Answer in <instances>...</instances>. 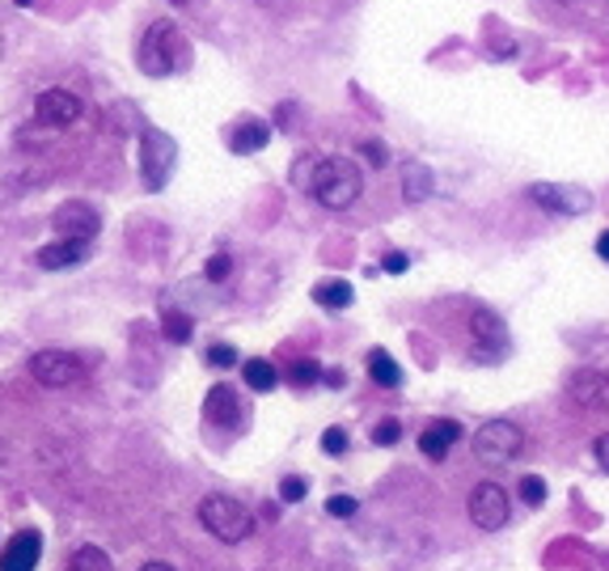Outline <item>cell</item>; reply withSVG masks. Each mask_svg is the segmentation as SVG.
<instances>
[{"label": "cell", "mask_w": 609, "mask_h": 571, "mask_svg": "<svg viewBox=\"0 0 609 571\" xmlns=\"http://www.w3.org/2000/svg\"><path fill=\"white\" fill-rule=\"evenodd\" d=\"M313 199L322 204V208H331V212H343V208H352L356 199H361L364 190V178L356 162H347V157H326V162H318L313 169Z\"/></svg>", "instance_id": "cell-1"}, {"label": "cell", "mask_w": 609, "mask_h": 571, "mask_svg": "<svg viewBox=\"0 0 609 571\" xmlns=\"http://www.w3.org/2000/svg\"><path fill=\"white\" fill-rule=\"evenodd\" d=\"M136 59H140V68H144V77H169V73H178V68L187 64L182 30L174 26L169 18L153 22V26L144 30V39H140Z\"/></svg>", "instance_id": "cell-2"}, {"label": "cell", "mask_w": 609, "mask_h": 571, "mask_svg": "<svg viewBox=\"0 0 609 571\" xmlns=\"http://www.w3.org/2000/svg\"><path fill=\"white\" fill-rule=\"evenodd\" d=\"M199 520H203V529L224 546L246 542L250 534H254V513H250L242 499H233V495H203Z\"/></svg>", "instance_id": "cell-3"}, {"label": "cell", "mask_w": 609, "mask_h": 571, "mask_svg": "<svg viewBox=\"0 0 609 571\" xmlns=\"http://www.w3.org/2000/svg\"><path fill=\"white\" fill-rule=\"evenodd\" d=\"M521 449H525V432L512 419H487L474 432V458L483 465H508Z\"/></svg>", "instance_id": "cell-4"}, {"label": "cell", "mask_w": 609, "mask_h": 571, "mask_svg": "<svg viewBox=\"0 0 609 571\" xmlns=\"http://www.w3.org/2000/svg\"><path fill=\"white\" fill-rule=\"evenodd\" d=\"M174 162H178V144L157 132V128H144L140 132V178L148 190H162L174 174Z\"/></svg>", "instance_id": "cell-5"}, {"label": "cell", "mask_w": 609, "mask_h": 571, "mask_svg": "<svg viewBox=\"0 0 609 571\" xmlns=\"http://www.w3.org/2000/svg\"><path fill=\"white\" fill-rule=\"evenodd\" d=\"M470 355L478 364H499L508 355V327L496 309H474L470 314Z\"/></svg>", "instance_id": "cell-6"}, {"label": "cell", "mask_w": 609, "mask_h": 571, "mask_svg": "<svg viewBox=\"0 0 609 571\" xmlns=\"http://www.w3.org/2000/svg\"><path fill=\"white\" fill-rule=\"evenodd\" d=\"M30 377L47 389H68L85 377V364L73 352H59V348H47V352H34L30 355Z\"/></svg>", "instance_id": "cell-7"}, {"label": "cell", "mask_w": 609, "mask_h": 571, "mask_svg": "<svg viewBox=\"0 0 609 571\" xmlns=\"http://www.w3.org/2000/svg\"><path fill=\"white\" fill-rule=\"evenodd\" d=\"M508 491L499 487V483H478L470 491V499H466V513L470 520L483 529V534H499L503 525H508Z\"/></svg>", "instance_id": "cell-8"}, {"label": "cell", "mask_w": 609, "mask_h": 571, "mask_svg": "<svg viewBox=\"0 0 609 571\" xmlns=\"http://www.w3.org/2000/svg\"><path fill=\"white\" fill-rule=\"evenodd\" d=\"M52 229H56L64 242H93L98 229H102V217H98L93 204L68 199V204H59L56 212H52Z\"/></svg>", "instance_id": "cell-9"}, {"label": "cell", "mask_w": 609, "mask_h": 571, "mask_svg": "<svg viewBox=\"0 0 609 571\" xmlns=\"http://www.w3.org/2000/svg\"><path fill=\"white\" fill-rule=\"evenodd\" d=\"M529 199L538 208H546L554 217H584L593 208V195L584 187H558V183H533L529 187Z\"/></svg>", "instance_id": "cell-10"}, {"label": "cell", "mask_w": 609, "mask_h": 571, "mask_svg": "<svg viewBox=\"0 0 609 571\" xmlns=\"http://www.w3.org/2000/svg\"><path fill=\"white\" fill-rule=\"evenodd\" d=\"M34 119L43 128H73L81 119V98L73 89H43L34 102Z\"/></svg>", "instance_id": "cell-11"}, {"label": "cell", "mask_w": 609, "mask_h": 571, "mask_svg": "<svg viewBox=\"0 0 609 571\" xmlns=\"http://www.w3.org/2000/svg\"><path fill=\"white\" fill-rule=\"evenodd\" d=\"M203 419L212 424V428H224V432H233L237 424H242V403H237V389L233 385H212L208 394H203Z\"/></svg>", "instance_id": "cell-12"}, {"label": "cell", "mask_w": 609, "mask_h": 571, "mask_svg": "<svg viewBox=\"0 0 609 571\" xmlns=\"http://www.w3.org/2000/svg\"><path fill=\"white\" fill-rule=\"evenodd\" d=\"M38 559H43V538L22 529V534H13L4 542V550H0V571H34Z\"/></svg>", "instance_id": "cell-13"}, {"label": "cell", "mask_w": 609, "mask_h": 571, "mask_svg": "<svg viewBox=\"0 0 609 571\" xmlns=\"http://www.w3.org/2000/svg\"><path fill=\"white\" fill-rule=\"evenodd\" d=\"M462 440V424L457 419H432L423 432H419V453L428 458V462H444L449 458V449Z\"/></svg>", "instance_id": "cell-14"}, {"label": "cell", "mask_w": 609, "mask_h": 571, "mask_svg": "<svg viewBox=\"0 0 609 571\" xmlns=\"http://www.w3.org/2000/svg\"><path fill=\"white\" fill-rule=\"evenodd\" d=\"M572 398H576L584 410L609 407V377L606 373H597V369H584V373L572 377Z\"/></svg>", "instance_id": "cell-15"}, {"label": "cell", "mask_w": 609, "mask_h": 571, "mask_svg": "<svg viewBox=\"0 0 609 571\" xmlns=\"http://www.w3.org/2000/svg\"><path fill=\"white\" fill-rule=\"evenodd\" d=\"M85 254H89V242H64V238H56L52 245H43L34 259H38L43 272H64V267L85 263Z\"/></svg>", "instance_id": "cell-16"}, {"label": "cell", "mask_w": 609, "mask_h": 571, "mask_svg": "<svg viewBox=\"0 0 609 571\" xmlns=\"http://www.w3.org/2000/svg\"><path fill=\"white\" fill-rule=\"evenodd\" d=\"M432 190H436V174H432L428 165L423 162L402 165V199H407V204H423V199H432Z\"/></svg>", "instance_id": "cell-17"}, {"label": "cell", "mask_w": 609, "mask_h": 571, "mask_svg": "<svg viewBox=\"0 0 609 571\" xmlns=\"http://www.w3.org/2000/svg\"><path fill=\"white\" fill-rule=\"evenodd\" d=\"M267 140H272V128H267L263 119H242V123L233 128V136H229V149H233V153H258Z\"/></svg>", "instance_id": "cell-18"}, {"label": "cell", "mask_w": 609, "mask_h": 571, "mask_svg": "<svg viewBox=\"0 0 609 571\" xmlns=\"http://www.w3.org/2000/svg\"><path fill=\"white\" fill-rule=\"evenodd\" d=\"M368 377L377 381L381 389H398V385H402V369H398V360H394L386 348H373V352H368Z\"/></svg>", "instance_id": "cell-19"}, {"label": "cell", "mask_w": 609, "mask_h": 571, "mask_svg": "<svg viewBox=\"0 0 609 571\" xmlns=\"http://www.w3.org/2000/svg\"><path fill=\"white\" fill-rule=\"evenodd\" d=\"M242 381H246L254 394H272V389L279 385V373H276L272 360H258V355H254V360L242 364Z\"/></svg>", "instance_id": "cell-20"}, {"label": "cell", "mask_w": 609, "mask_h": 571, "mask_svg": "<svg viewBox=\"0 0 609 571\" xmlns=\"http://www.w3.org/2000/svg\"><path fill=\"white\" fill-rule=\"evenodd\" d=\"M352 297H356V293H352L347 279H318V284H313V300H318L322 309H347Z\"/></svg>", "instance_id": "cell-21"}, {"label": "cell", "mask_w": 609, "mask_h": 571, "mask_svg": "<svg viewBox=\"0 0 609 571\" xmlns=\"http://www.w3.org/2000/svg\"><path fill=\"white\" fill-rule=\"evenodd\" d=\"M68 571H111V554L102 546H77L68 559Z\"/></svg>", "instance_id": "cell-22"}, {"label": "cell", "mask_w": 609, "mask_h": 571, "mask_svg": "<svg viewBox=\"0 0 609 571\" xmlns=\"http://www.w3.org/2000/svg\"><path fill=\"white\" fill-rule=\"evenodd\" d=\"M162 334H166L169 343H191V334H195L191 318L178 314V309H166V314H162Z\"/></svg>", "instance_id": "cell-23"}, {"label": "cell", "mask_w": 609, "mask_h": 571, "mask_svg": "<svg viewBox=\"0 0 609 571\" xmlns=\"http://www.w3.org/2000/svg\"><path fill=\"white\" fill-rule=\"evenodd\" d=\"M288 381H292L297 389H309V385L322 381V364H318V360H297V364L288 369Z\"/></svg>", "instance_id": "cell-24"}, {"label": "cell", "mask_w": 609, "mask_h": 571, "mask_svg": "<svg viewBox=\"0 0 609 571\" xmlns=\"http://www.w3.org/2000/svg\"><path fill=\"white\" fill-rule=\"evenodd\" d=\"M517 495H521V504L538 508V504H546V483H542L538 474H525V479L517 483Z\"/></svg>", "instance_id": "cell-25"}, {"label": "cell", "mask_w": 609, "mask_h": 571, "mask_svg": "<svg viewBox=\"0 0 609 571\" xmlns=\"http://www.w3.org/2000/svg\"><path fill=\"white\" fill-rule=\"evenodd\" d=\"M322 453H326V458H343V453H347V432H343V428H326V432H322Z\"/></svg>", "instance_id": "cell-26"}, {"label": "cell", "mask_w": 609, "mask_h": 571, "mask_svg": "<svg viewBox=\"0 0 609 571\" xmlns=\"http://www.w3.org/2000/svg\"><path fill=\"white\" fill-rule=\"evenodd\" d=\"M398 436H402V424H398V419H381V424L373 428V444L389 449V444H398Z\"/></svg>", "instance_id": "cell-27"}, {"label": "cell", "mask_w": 609, "mask_h": 571, "mask_svg": "<svg viewBox=\"0 0 609 571\" xmlns=\"http://www.w3.org/2000/svg\"><path fill=\"white\" fill-rule=\"evenodd\" d=\"M304 491H309V483H304L301 474H288V479L279 483V499H284V504H297V499H304Z\"/></svg>", "instance_id": "cell-28"}, {"label": "cell", "mask_w": 609, "mask_h": 571, "mask_svg": "<svg viewBox=\"0 0 609 571\" xmlns=\"http://www.w3.org/2000/svg\"><path fill=\"white\" fill-rule=\"evenodd\" d=\"M208 364H212V369H233V364H237V352H233L229 343H212V348H208Z\"/></svg>", "instance_id": "cell-29"}, {"label": "cell", "mask_w": 609, "mask_h": 571, "mask_svg": "<svg viewBox=\"0 0 609 571\" xmlns=\"http://www.w3.org/2000/svg\"><path fill=\"white\" fill-rule=\"evenodd\" d=\"M361 157L373 165V169H381V165L389 162V153H386V144H381V140H364V144H361Z\"/></svg>", "instance_id": "cell-30"}, {"label": "cell", "mask_w": 609, "mask_h": 571, "mask_svg": "<svg viewBox=\"0 0 609 571\" xmlns=\"http://www.w3.org/2000/svg\"><path fill=\"white\" fill-rule=\"evenodd\" d=\"M326 513L339 520L356 517V499H352V495H331V499H326Z\"/></svg>", "instance_id": "cell-31"}, {"label": "cell", "mask_w": 609, "mask_h": 571, "mask_svg": "<svg viewBox=\"0 0 609 571\" xmlns=\"http://www.w3.org/2000/svg\"><path fill=\"white\" fill-rule=\"evenodd\" d=\"M229 272H233L229 254H217V259H208V267H203V275H208L212 284H221V279H229Z\"/></svg>", "instance_id": "cell-32"}, {"label": "cell", "mask_w": 609, "mask_h": 571, "mask_svg": "<svg viewBox=\"0 0 609 571\" xmlns=\"http://www.w3.org/2000/svg\"><path fill=\"white\" fill-rule=\"evenodd\" d=\"M381 267H386L389 275H402L407 267H411V259H407V254H398V250H389L386 259H381Z\"/></svg>", "instance_id": "cell-33"}, {"label": "cell", "mask_w": 609, "mask_h": 571, "mask_svg": "<svg viewBox=\"0 0 609 571\" xmlns=\"http://www.w3.org/2000/svg\"><path fill=\"white\" fill-rule=\"evenodd\" d=\"M593 458H597V465L609 474V432L597 436V444H593Z\"/></svg>", "instance_id": "cell-34"}, {"label": "cell", "mask_w": 609, "mask_h": 571, "mask_svg": "<svg viewBox=\"0 0 609 571\" xmlns=\"http://www.w3.org/2000/svg\"><path fill=\"white\" fill-rule=\"evenodd\" d=\"M322 381H326L331 389H343V385H347V373H343V369H326V373H322Z\"/></svg>", "instance_id": "cell-35"}, {"label": "cell", "mask_w": 609, "mask_h": 571, "mask_svg": "<svg viewBox=\"0 0 609 571\" xmlns=\"http://www.w3.org/2000/svg\"><path fill=\"white\" fill-rule=\"evenodd\" d=\"M597 254H601V259L609 263V229L601 233V238H597Z\"/></svg>", "instance_id": "cell-36"}, {"label": "cell", "mask_w": 609, "mask_h": 571, "mask_svg": "<svg viewBox=\"0 0 609 571\" xmlns=\"http://www.w3.org/2000/svg\"><path fill=\"white\" fill-rule=\"evenodd\" d=\"M140 571H178L174 563H162V559H153V563H144Z\"/></svg>", "instance_id": "cell-37"}, {"label": "cell", "mask_w": 609, "mask_h": 571, "mask_svg": "<svg viewBox=\"0 0 609 571\" xmlns=\"http://www.w3.org/2000/svg\"><path fill=\"white\" fill-rule=\"evenodd\" d=\"M169 4H191V0H169Z\"/></svg>", "instance_id": "cell-38"}, {"label": "cell", "mask_w": 609, "mask_h": 571, "mask_svg": "<svg viewBox=\"0 0 609 571\" xmlns=\"http://www.w3.org/2000/svg\"><path fill=\"white\" fill-rule=\"evenodd\" d=\"M18 4H30V0H18Z\"/></svg>", "instance_id": "cell-39"}]
</instances>
